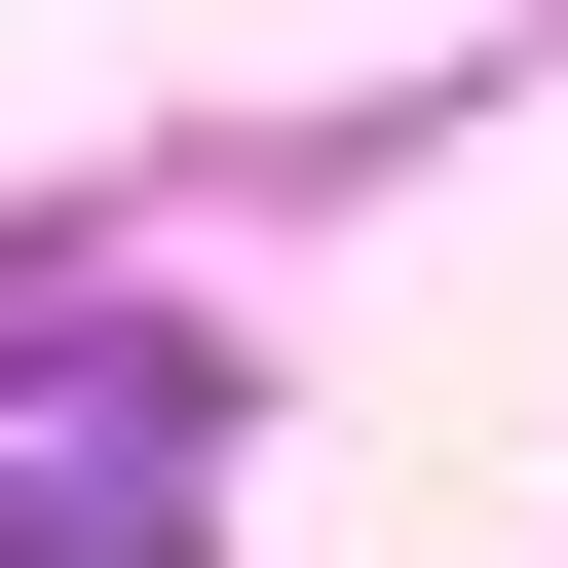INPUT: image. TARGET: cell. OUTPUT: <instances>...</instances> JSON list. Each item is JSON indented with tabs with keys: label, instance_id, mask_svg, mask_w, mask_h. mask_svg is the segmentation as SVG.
I'll list each match as a JSON object with an SVG mask.
<instances>
[{
	"label": "cell",
	"instance_id": "1",
	"mask_svg": "<svg viewBox=\"0 0 568 568\" xmlns=\"http://www.w3.org/2000/svg\"><path fill=\"white\" fill-rule=\"evenodd\" d=\"M227 379L190 342H0V568H227Z\"/></svg>",
	"mask_w": 568,
	"mask_h": 568
}]
</instances>
